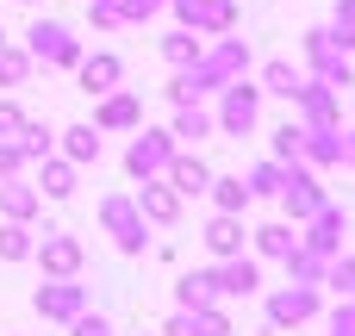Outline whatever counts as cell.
Masks as SVG:
<instances>
[{"label": "cell", "instance_id": "cell-8", "mask_svg": "<svg viewBox=\"0 0 355 336\" xmlns=\"http://www.w3.org/2000/svg\"><path fill=\"white\" fill-rule=\"evenodd\" d=\"M31 256H37V262H44V274H56V281H69V274L81 268V243H75L69 231H50Z\"/></svg>", "mask_w": 355, "mask_h": 336}, {"label": "cell", "instance_id": "cell-36", "mask_svg": "<svg viewBox=\"0 0 355 336\" xmlns=\"http://www.w3.org/2000/svg\"><path fill=\"white\" fill-rule=\"evenodd\" d=\"M324 281H331L337 293H355V262H331V268H324Z\"/></svg>", "mask_w": 355, "mask_h": 336}, {"label": "cell", "instance_id": "cell-18", "mask_svg": "<svg viewBox=\"0 0 355 336\" xmlns=\"http://www.w3.org/2000/svg\"><path fill=\"white\" fill-rule=\"evenodd\" d=\"M212 131H218V118H212V112H200V100H193V106H181V112H175V125H168V137H181V143H206Z\"/></svg>", "mask_w": 355, "mask_h": 336}, {"label": "cell", "instance_id": "cell-42", "mask_svg": "<svg viewBox=\"0 0 355 336\" xmlns=\"http://www.w3.org/2000/svg\"><path fill=\"white\" fill-rule=\"evenodd\" d=\"M0 44H6V31H0Z\"/></svg>", "mask_w": 355, "mask_h": 336}, {"label": "cell", "instance_id": "cell-1", "mask_svg": "<svg viewBox=\"0 0 355 336\" xmlns=\"http://www.w3.org/2000/svg\"><path fill=\"white\" fill-rule=\"evenodd\" d=\"M243 69H250V44H243V37H218V50H200V56L168 81V100H175V106H193L200 94L231 87Z\"/></svg>", "mask_w": 355, "mask_h": 336}, {"label": "cell", "instance_id": "cell-15", "mask_svg": "<svg viewBox=\"0 0 355 336\" xmlns=\"http://www.w3.org/2000/svg\"><path fill=\"white\" fill-rule=\"evenodd\" d=\"M312 312H318V293H312V287H287V293L268 299V318H275L281 330H287V324H306Z\"/></svg>", "mask_w": 355, "mask_h": 336}, {"label": "cell", "instance_id": "cell-40", "mask_svg": "<svg viewBox=\"0 0 355 336\" xmlns=\"http://www.w3.org/2000/svg\"><path fill=\"white\" fill-rule=\"evenodd\" d=\"M337 25H355V0H337Z\"/></svg>", "mask_w": 355, "mask_h": 336}, {"label": "cell", "instance_id": "cell-27", "mask_svg": "<svg viewBox=\"0 0 355 336\" xmlns=\"http://www.w3.org/2000/svg\"><path fill=\"white\" fill-rule=\"evenodd\" d=\"M187 336H231V318L218 306H193L187 312Z\"/></svg>", "mask_w": 355, "mask_h": 336}, {"label": "cell", "instance_id": "cell-43", "mask_svg": "<svg viewBox=\"0 0 355 336\" xmlns=\"http://www.w3.org/2000/svg\"><path fill=\"white\" fill-rule=\"evenodd\" d=\"M19 6H31V0H19Z\"/></svg>", "mask_w": 355, "mask_h": 336}, {"label": "cell", "instance_id": "cell-20", "mask_svg": "<svg viewBox=\"0 0 355 336\" xmlns=\"http://www.w3.org/2000/svg\"><path fill=\"white\" fill-rule=\"evenodd\" d=\"M212 281H218V293H256V287H262L256 262H243V256H225V268H218Z\"/></svg>", "mask_w": 355, "mask_h": 336}, {"label": "cell", "instance_id": "cell-12", "mask_svg": "<svg viewBox=\"0 0 355 336\" xmlns=\"http://www.w3.org/2000/svg\"><path fill=\"white\" fill-rule=\"evenodd\" d=\"M137 212H144V224H175L181 218V193L162 187V181H144L137 187Z\"/></svg>", "mask_w": 355, "mask_h": 336}, {"label": "cell", "instance_id": "cell-16", "mask_svg": "<svg viewBox=\"0 0 355 336\" xmlns=\"http://www.w3.org/2000/svg\"><path fill=\"white\" fill-rule=\"evenodd\" d=\"M37 206H44V193L31 187V181H0V218H12V224H25V218H37Z\"/></svg>", "mask_w": 355, "mask_h": 336}, {"label": "cell", "instance_id": "cell-7", "mask_svg": "<svg viewBox=\"0 0 355 336\" xmlns=\"http://www.w3.org/2000/svg\"><path fill=\"white\" fill-rule=\"evenodd\" d=\"M306 56H312V69H318V81H331L337 94L343 87H355V75H349V56L331 44V31H306Z\"/></svg>", "mask_w": 355, "mask_h": 336}, {"label": "cell", "instance_id": "cell-23", "mask_svg": "<svg viewBox=\"0 0 355 336\" xmlns=\"http://www.w3.org/2000/svg\"><path fill=\"white\" fill-rule=\"evenodd\" d=\"M62 150H69V162H100V131L94 125H69L62 131Z\"/></svg>", "mask_w": 355, "mask_h": 336}, {"label": "cell", "instance_id": "cell-10", "mask_svg": "<svg viewBox=\"0 0 355 336\" xmlns=\"http://www.w3.org/2000/svg\"><path fill=\"white\" fill-rule=\"evenodd\" d=\"M293 106H306V125L312 131H337V87L331 81H306Z\"/></svg>", "mask_w": 355, "mask_h": 336}, {"label": "cell", "instance_id": "cell-26", "mask_svg": "<svg viewBox=\"0 0 355 336\" xmlns=\"http://www.w3.org/2000/svg\"><path fill=\"white\" fill-rule=\"evenodd\" d=\"M281 181H287V162H256L250 168V200H268V193H281Z\"/></svg>", "mask_w": 355, "mask_h": 336}, {"label": "cell", "instance_id": "cell-5", "mask_svg": "<svg viewBox=\"0 0 355 336\" xmlns=\"http://www.w3.org/2000/svg\"><path fill=\"white\" fill-rule=\"evenodd\" d=\"M168 156H175V137H168V131H137V143L125 150V168H131L137 181H156V175L168 168Z\"/></svg>", "mask_w": 355, "mask_h": 336}, {"label": "cell", "instance_id": "cell-2", "mask_svg": "<svg viewBox=\"0 0 355 336\" xmlns=\"http://www.w3.org/2000/svg\"><path fill=\"white\" fill-rule=\"evenodd\" d=\"M25 56H31V62H50V69H75V62H81V44H75V31H69L62 19H31Z\"/></svg>", "mask_w": 355, "mask_h": 336}, {"label": "cell", "instance_id": "cell-34", "mask_svg": "<svg viewBox=\"0 0 355 336\" xmlns=\"http://www.w3.org/2000/svg\"><path fill=\"white\" fill-rule=\"evenodd\" d=\"M300 131L306 125H281L275 131V162H300Z\"/></svg>", "mask_w": 355, "mask_h": 336}, {"label": "cell", "instance_id": "cell-30", "mask_svg": "<svg viewBox=\"0 0 355 336\" xmlns=\"http://www.w3.org/2000/svg\"><path fill=\"white\" fill-rule=\"evenodd\" d=\"M31 249H37V243H31V231L6 218V224H0V262H25Z\"/></svg>", "mask_w": 355, "mask_h": 336}, {"label": "cell", "instance_id": "cell-41", "mask_svg": "<svg viewBox=\"0 0 355 336\" xmlns=\"http://www.w3.org/2000/svg\"><path fill=\"white\" fill-rule=\"evenodd\" d=\"M343 162H349V168H355V131H349V143H343Z\"/></svg>", "mask_w": 355, "mask_h": 336}, {"label": "cell", "instance_id": "cell-37", "mask_svg": "<svg viewBox=\"0 0 355 336\" xmlns=\"http://www.w3.org/2000/svg\"><path fill=\"white\" fill-rule=\"evenodd\" d=\"M19 125H25V112H19V106H12V100H0V137H12V131H19Z\"/></svg>", "mask_w": 355, "mask_h": 336}, {"label": "cell", "instance_id": "cell-31", "mask_svg": "<svg viewBox=\"0 0 355 336\" xmlns=\"http://www.w3.org/2000/svg\"><path fill=\"white\" fill-rule=\"evenodd\" d=\"M212 299H218V281H212V274H187V281H181V312L212 306Z\"/></svg>", "mask_w": 355, "mask_h": 336}, {"label": "cell", "instance_id": "cell-32", "mask_svg": "<svg viewBox=\"0 0 355 336\" xmlns=\"http://www.w3.org/2000/svg\"><path fill=\"white\" fill-rule=\"evenodd\" d=\"M25 75H31V56L12 50V44H0V87H19Z\"/></svg>", "mask_w": 355, "mask_h": 336}, {"label": "cell", "instance_id": "cell-28", "mask_svg": "<svg viewBox=\"0 0 355 336\" xmlns=\"http://www.w3.org/2000/svg\"><path fill=\"white\" fill-rule=\"evenodd\" d=\"M162 56H168L175 69H187V62L200 56V31H187V25H181V31H168V37H162Z\"/></svg>", "mask_w": 355, "mask_h": 336}, {"label": "cell", "instance_id": "cell-4", "mask_svg": "<svg viewBox=\"0 0 355 336\" xmlns=\"http://www.w3.org/2000/svg\"><path fill=\"white\" fill-rule=\"evenodd\" d=\"M225 94V106H218V131L225 137H243V131H256V106H262V87H250L243 75L231 81V87H218Z\"/></svg>", "mask_w": 355, "mask_h": 336}, {"label": "cell", "instance_id": "cell-35", "mask_svg": "<svg viewBox=\"0 0 355 336\" xmlns=\"http://www.w3.org/2000/svg\"><path fill=\"white\" fill-rule=\"evenodd\" d=\"M19 168H25V156H19V143H12V137H0V181H12Z\"/></svg>", "mask_w": 355, "mask_h": 336}, {"label": "cell", "instance_id": "cell-21", "mask_svg": "<svg viewBox=\"0 0 355 336\" xmlns=\"http://www.w3.org/2000/svg\"><path fill=\"white\" fill-rule=\"evenodd\" d=\"M37 193H50V200H69V193H75V162H56V156H44V168H37Z\"/></svg>", "mask_w": 355, "mask_h": 336}, {"label": "cell", "instance_id": "cell-3", "mask_svg": "<svg viewBox=\"0 0 355 336\" xmlns=\"http://www.w3.org/2000/svg\"><path fill=\"white\" fill-rule=\"evenodd\" d=\"M100 224L112 231V243H119L125 256H137V249L150 243V237H144V212H137L131 193H106V200H100Z\"/></svg>", "mask_w": 355, "mask_h": 336}, {"label": "cell", "instance_id": "cell-6", "mask_svg": "<svg viewBox=\"0 0 355 336\" xmlns=\"http://www.w3.org/2000/svg\"><path fill=\"white\" fill-rule=\"evenodd\" d=\"M281 206H287V218H293V224H306V218L324 206V187H318V181H312L300 162H287V181H281Z\"/></svg>", "mask_w": 355, "mask_h": 336}, {"label": "cell", "instance_id": "cell-11", "mask_svg": "<svg viewBox=\"0 0 355 336\" xmlns=\"http://www.w3.org/2000/svg\"><path fill=\"white\" fill-rule=\"evenodd\" d=\"M162 175H168V187H175L181 200H193V193H206V187H212V168H206L200 156H181V150L168 156V168H162Z\"/></svg>", "mask_w": 355, "mask_h": 336}, {"label": "cell", "instance_id": "cell-17", "mask_svg": "<svg viewBox=\"0 0 355 336\" xmlns=\"http://www.w3.org/2000/svg\"><path fill=\"white\" fill-rule=\"evenodd\" d=\"M300 162H312V168H337L343 162V137L337 131H300Z\"/></svg>", "mask_w": 355, "mask_h": 336}, {"label": "cell", "instance_id": "cell-33", "mask_svg": "<svg viewBox=\"0 0 355 336\" xmlns=\"http://www.w3.org/2000/svg\"><path fill=\"white\" fill-rule=\"evenodd\" d=\"M119 6V25H144V19H156L168 0H112Z\"/></svg>", "mask_w": 355, "mask_h": 336}, {"label": "cell", "instance_id": "cell-22", "mask_svg": "<svg viewBox=\"0 0 355 336\" xmlns=\"http://www.w3.org/2000/svg\"><path fill=\"white\" fill-rule=\"evenodd\" d=\"M300 87H306V75H300L293 62H268V69H262V94H281V100H300Z\"/></svg>", "mask_w": 355, "mask_h": 336}, {"label": "cell", "instance_id": "cell-24", "mask_svg": "<svg viewBox=\"0 0 355 336\" xmlns=\"http://www.w3.org/2000/svg\"><path fill=\"white\" fill-rule=\"evenodd\" d=\"M212 200H218V212H243L250 206V187H243V175H212V187H206Z\"/></svg>", "mask_w": 355, "mask_h": 336}, {"label": "cell", "instance_id": "cell-19", "mask_svg": "<svg viewBox=\"0 0 355 336\" xmlns=\"http://www.w3.org/2000/svg\"><path fill=\"white\" fill-rule=\"evenodd\" d=\"M206 249H212V256H243V224H237V212H218V218L206 224Z\"/></svg>", "mask_w": 355, "mask_h": 336}, {"label": "cell", "instance_id": "cell-38", "mask_svg": "<svg viewBox=\"0 0 355 336\" xmlns=\"http://www.w3.org/2000/svg\"><path fill=\"white\" fill-rule=\"evenodd\" d=\"M75 336H112V330H106V318H87V312H81V318H75Z\"/></svg>", "mask_w": 355, "mask_h": 336}, {"label": "cell", "instance_id": "cell-39", "mask_svg": "<svg viewBox=\"0 0 355 336\" xmlns=\"http://www.w3.org/2000/svg\"><path fill=\"white\" fill-rule=\"evenodd\" d=\"M331 336H355V306H349V312H337V318H331Z\"/></svg>", "mask_w": 355, "mask_h": 336}, {"label": "cell", "instance_id": "cell-29", "mask_svg": "<svg viewBox=\"0 0 355 336\" xmlns=\"http://www.w3.org/2000/svg\"><path fill=\"white\" fill-rule=\"evenodd\" d=\"M293 243H300V231H293V224H268V231H256V249H262V256H281V262H287V256H293Z\"/></svg>", "mask_w": 355, "mask_h": 336}, {"label": "cell", "instance_id": "cell-14", "mask_svg": "<svg viewBox=\"0 0 355 336\" xmlns=\"http://www.w3.org/2000/svg\"><path fill=\"white\" fill-rule=\"evenodd\" d=\"M137 118H144L137 94H119V87H112V94L100 100V112H94V131H131Z\"/></svg>", "mask_w": 355, "mask_h": 336}, {"label": "cell", "instance_id": "cell-13", "mask_svg": "<svg viewBox=\"0 0 355 336\" xmlns=\"http://www.w3.org/2000/svg\"><path fill=\"white\" fill-rule=\"evenodd\" d=\"M37 312H44V318H62V324H75V318L87 312V293H81L75 281H56V287H44V293H37Z\"/></svg>", "mask_w": 355, "mask_h": 336}, {"label": "cell", "instance_id": "cell-9", "mask_svg": "<svg viewBox=\"0 0 355 336\" xmlns=\"http://www.w3.org/2000/svg\"><path fill=\"white\" fill-rule=\"evenodd\" d=\"M75 75H81V94H112V87H119V75H125V62H119L112 50H94V56H81V62H75Z\"/></svg>", "mask_w": 355, "mask_h": 336}, {"label": "cell", "instance_id": "cell-25", "mask_svg": "<svg viewBox=\"0 0 355 336\" xmlns=\"http://www.w3.org/2000/svg\"><path fill=\"white\" fill-rule=\"evenodd\" d=\"M12 143H19V156H25V162H44V156H50V131H44L37 118H25V125L12 131Z\"/></svg>", "mask_w": 355, "mask_h": 336}]
</instances>
